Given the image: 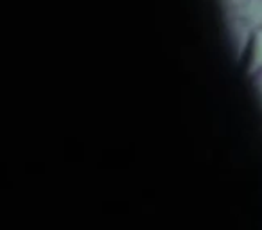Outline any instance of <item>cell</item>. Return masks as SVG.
Segmentation results:
<instances>
[{
    "label": "cell",
    "mask_w": 262,
    "mask_h": 230,
    "mask_svg": "<svg viewBox=\"0 0 262 230\" xmlns=\"http://www.w3.org/2000/svg\"><path fill=\"white\" fill-rule=\"evenodd\" d=\"M244 18L257 29L262 27V0H250L244 8Z\"/></svg>",
    "instance_id": "7a4b0ae2"
},
{
    "label": "cell",
    "mask_w": 262,
    "mask_h": 230,
    "mask_svg": "<svg viewBox=\"0 0 262 230\" xmlns=\"http://www.w3.org/2000/svg\"><path fill=\"white\" fill-rule=\"evenodd\" d=\"M248 74L257 77L262 74V27H257L248 49Z\"/></svg>",
    "instance_id": "6da1fadb"
},
{
    "label": "cell",
    "mask_w": 262,
    "mask_h": 230,
    "mask_svg": "<svg viewBox=\"0 0 262 230\" xmlns=\"http://www.w3.org/2000/svg\"><path fill=\"white\" fill-rule=\"evenodd\" d=\"M255 79H257V85H258V92H260V97H262V74H260V76H257V77H255Z\"/></svg>",
    "instance_id": "3957f363"
}]
</instances>
